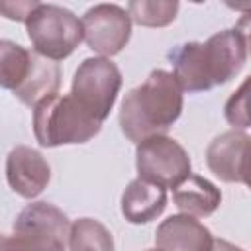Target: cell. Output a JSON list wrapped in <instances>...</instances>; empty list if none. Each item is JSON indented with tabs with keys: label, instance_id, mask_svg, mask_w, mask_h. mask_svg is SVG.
I'll use <instances>...</instances> for the list:
<instances>
[{
	"label": "cell",
	"instance_id": "obj_11",
	"mask_svg": "<svg viewBox=\"0 0 251 251\" xmlns=\"http://www.w3.org/2000/svg\"><path fill=\"white\" fill-rule=\"evenodd\" d=\"M212 241L210 229L186 214L169 216L155 231V245L159 251H210Z\"/></svg>",
	"mask_w": 251,
	"mask_h": 251
},
{
	"label": "cell",
	"instance_id": "obj_17",
	"mask_svg": "<svg viewBox=\"0 0 251 251\" xmlns=\"http://www.w3.org/2000/svg\"><path fill=\"white\" fill-rule=\"evenodd\" d=\"M180 4L178 2H145V0H133L127 4V14L131 22L143 27H165L171 22H175L178 14Z\"/></svg>",
	"mask_w": 251,
	"mask_h": 251
},
{
	"label": "cell",
	"instance_id": "obj_19",
	"mask_svg": "<svg viewBox=\"0 0 251 251\" xmlns=\"http://www.w3.org/2000/svg\"><path fill=\"white\" fill-rule=\"evenodd\" d=\"M39 2H0V14L8 20H16V22H24L27 20V16L35 10Z\"/></svg>",
	"mask_w": 251,
	"mask_h": 251
},
{
	"label": "cell",
	"instance_id": "obj_16",
	"mask_svg": "<svg viewBox=\"0 0 251 251\" xmlns=\"http://www.w3.org/2000/svg\"><path fill=\"white\" fill-rule=\"evenodd\" d=\"M33 51L16 41L0 39V88L16 90L27 76Z\"/></svg>",
	"mask_w": 251,
	"mask_h": 251
},
{
	"label": "cell",
	"instance_id": "obj_4",
	"mask_svg": "<svg viewBox=\"0 0 251 251\" xmlns=\"http://www.w3.org/2000/svg\"><path fill=\"white\" fill-rule=\"evenodd\" d=\"M71 222L49 202L27 204L14 220V233H0V251H67Z\"/></svg>",
	"mask_w": 251,
	"mask_h": 251
},
{
	"label": "cell",
	"instance_id": "obj_18",
	"mask_svg": "<svg viewBox=\"0 0 251 251\" xmlns=\"http://www.w3.org/2000/svg\"><path fill=\"white\" fill-rule=\"evenodd\" d=\"M247 86L249 80L245 78L241 82V86L229 96V100L226 102L224 108V116L229 122V126H233V129L243 131L249 127V116H247Z\"/></svg>",
	"mask_w": 251,
	"mask_h": 251
},
{
	"label": "cell",
	"instance_id": "obj_3",
	"mask_svg": "<svg viewBox=\"0 0 251 251\" xmlns=\"http://www.w3.org/2000/svg\"><path fill=\"white\" fill-rule=\"evenodd\" d=\"M102 124L88 116L71 94H53L33 106V135L41 147L86 143Z\"/></svg>",
	"mask_w": 251,
	"mask_h": 251
},
{
	"label": "cell",
	"instance_id": "obj_1",
	"mask_svg": "<svg viewBox=\"0 0 251 251\" xmlns=\"http://www.w3.org/2000/svg\"><path fill=\"white\" fill-rule=\"evenodd\" d=\"M247 31L214 33L208 41H188L171 53L173 76L182 92H204L229 82L247 61Z\"/></svg>",
	"mask_w": 251,
	"mask_h": 251
},
{
	"label": "cell",
	"instance_id": "obj_7",
	"mask_svg": "<svg viewBox=\"0 0 251 251\" xmlns=\"http://www.w3.org/2000/svg\"><path fill=\"white\" fill-rule=\"evenodd\" d=\"M135 167L139 178L159 184L165 190L176 188L190 176V157L186 149L169 135H153L137 143Z\"/></svg>",
	"mask_w": 251,
	"mask_h": 251
},
{
	"label": "cell",
	"instance_id": "obj_6",
	"mask_svg": "<svg viewBox=\"0 0 251 251\" xmlns=\"http://www.w3.org/2000/svg\"><path fill=\"white\" fill-rule=\"evenodd\" d=\"M122 73L106 57H88L75 71L71 96L96 122H104L120 94Z\"/></svg>",
	"mask_w": 251,
	"mask_h": 251
},
{
	"label": "cell",
	"instance_id": "obj_14",
	"mask_svg": "<svg viewBox=\"0 0 251 251\" xmlns=\"http://www.w3.org/2000/svg\"><path fill=\"white\" fill-rule=\"evenodd\" d=\"M61 86V69L55 61H49L33 51L31 65L25 80L14 90L16 98L25 106H35L41 100L57 94Z\"/></svg>",
	"mask_w": 251,
	"mask_h": 251
},
{
	"label": "cell",
	"instance_id": "obj_2",
	"mask_svg": "<svg viewBox=\"0 0 251 251\" xmlns=\"http://www.w3.org/2000/svg\"><path fill=\"white\" fill-rule=\"evenodd\" d=\"M182 106V90L173 73L155 69L143 84L124 96L118 116L122 133L133 143L153 135H167L169 127L180 118Z\"/></svg>",
	"mask_w": 251,
	"mask_h": 251
},
{
	"label": "cell",
	"instance_id": "obj_12",
	"mask_svg": "<svg viewBox=\"0 0 251 251\" xmlns=\"http://www.w3.org/2000/svg\"><path fill=\"white\" fill-rule=\"evenodd\" d=\"M122 216L129 224H147L157 220L167 208V190L143 178L131 180L122 194Z\"/></svg>",
	"mask_w": 251,
	"mask_h": 251
},
{
	"label": "cell",
	"instance_id": "obj_21",
	"mask_svg": "<svg viewBox=\"0 0 251 251\" xmlns=\"http://www.w3.org/2000/svg\"><path fill=\"white\" fill-rule=\"evenodd\" d=\"M145 251H159V249H145Z\"/></svg>",
	"mask_w": 251,
	"mask_h": 251
},
{
	"label": "cell",
	"instance_id": "obj_20",
	"mask_svg": "<svg viewBox=\"0 0 251 251\" xmlns=\"http://www.w3.org/2000/svg\"><path fill=\"white\" fill-rule=\"evenodd\" d=\"M210 251H245V249L237 247L235 243H229L227 239H214Z\"/></svg>",
	"mask_w": 251,
	"mask_h": 251
},
{
	"label": "cell",
	"instance_id": "obj_15",
	"mask_svg": "<svg viewBox=\"0 0 251 251\" xmlns=\"http://www.w3.org/2000/svg\"><path fill=\"white\" fill-rule=\"evenodd\" d=\"M69 251H114L110 229L94 218H78L69 229Z\"/></svg>",
	"mask_w": 251,
	"mask_h": 251
},
{
	"label": "cell",
	"instance_id": "obj_9",
	"mask_svg": "<svg viewBox=\"0 0 251 251\" xmlns=\"http://www.w3.org/2000/svg\"><path fill=\"white\" fill-rule=\"evenodd\" d=\"M249 135L245 131H224L214 137L206 149L208 169L224 182H247Z\"/></svg>",
	"mask_w": 251,
	"mask_h": 251
},
{
	"label": "cell",
	"instance_id": "obj_8",
	"mask_svg": "<svg viewBox=\"0 0 251 251\" xmlns=\"http://www.w3.org/2000/svg\"><path fill=\"white\" fill-rule=\"evenodd\" d=\"M82 39L100 57L118 55L131 37V18L118 4H96L80 20Z\"/></svg>",
	"mask_w": 251,
	"mask_h": 251
},
{
	"label": "cell",
	"instance_id": "obj_10",
	"mask_svg": "<svg viewBox=\"0 0 251 251\" xmlns=\"http://www.w3.org/2000/svg\"><path fill=\"white\" fill-rule=\"evenodd\" d=\"M51 178V167L45 157L27 145H16L6 157V180L22 198L39 196Z\"/></svg>",
	"mask_w": 251,
	"mask_h": 251
},
{
	"label": "cell",
	"instance_id": "obj_13",
	"mask_svg": "<svg viewBox=\"0 0 251 251\" xmlns=\"http://www.w3.org/2000/svg\"><path fill=\"white\" fill-rule=\"evenodd\" d=\"M173 202L186 216L208 218L218 210L222 202V192L208 178L200 175H190L182 184L173 190Z\"/></svg>",
	"mask_w": 251,
	"mask_h": 251
},
{
	"label": "cell",
	"instance_id": "obj_5",
	"mask_svg": "<svg viewBox=\"0 0 251 251\" xmlns=\"http://www.w3.org/2000/svg\"><path fill=\"white\" fill-rule=\"evenodd\" d=\"M25 31L33 51L49 61L67 59L82 41V24L67 8L37 4L25 20Z\"/></svg>",
	"mask_w": 251,
	"mask_h": 251
}]
</instances>
